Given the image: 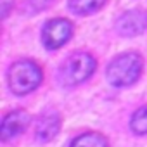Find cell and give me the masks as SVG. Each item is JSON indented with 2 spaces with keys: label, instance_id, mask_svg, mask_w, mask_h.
I'll list each match as a JSON object with an SVG mask.
<instances>
[{
  "label": "cell",
  "instance_id": "6da1fadb",
  "mask_svg": "<svg viewBox=\"0 0 147 147\" xmlns=\"http://www.w3.org/2000/svg\"><path fill=\"white\" fill-rule=\"evenodd\" d=\"M9 82L14 94L23 95L35 90L42 82V71L31 61H19L11 67Z\"/></svg>",
  "mask_w": 147,
  "mask_h": 147
},
{
  "label": "cell",
  "instance_id": "7a4b0ae2",
  "mask_svg": "<svg viewBox=\"0 0 147 147\" xmlns=\"http://www.w3.org/2000/svg\"><path fill=\"white\" fill-rule=\"evenodd\" d=\"M140 69H142V59L137 54H125L116 57L109 64L107 78L116 87L130 85L140 76Z\"/></svg>",
  "mask_w": 147,
  "mask_h": 147
},
{
  "label": "cell",
  "instance_id": "3957f363",
  "mask_svg": "<svg viewBox=\"0 0 147 147\" xmlns=\"http://www.w3.org/2000/svg\"><path fill=\"white\" fill-rule=\"evenodd\" d=\"M95 69V59L88 54H75L71 59H67L66 66H64V80L71 85L82 83L83 80H87Z\"/></svg>",
  "mask_w": 147,
  "mask_h": 147
},
{
  "label": "cell",
  "instance_id": "277c9868",
  "mask_svg": "<svg viewBox=\"0 0 147 147\" xmlns=\"http://www.w3.org/2000/svg\"><path fill=\"white\" fill-rule=\"evenodd\" d=\"M73 35V26L66 19H52L43 30V42L49 49L62 47Z\"/></svg>",
  "mask_w": 147,
  "mask_h": 147
},
{
  "label": "cell",
  "instance_id": "5b68a950",
  "mask_svg": "<svg viewBox=\"0 0 147 147\" xmlns=\"http://www.w3.org/2000/svg\"><path fill=\"white\" fill-rule=\"evenodd\" d=\"M116 28L121 35H126V36L142 33L147 28V11H130L123 14L118 19Z\"/></svg>",
  "mask_w": 147,
  "mask_h": 147
},
{
  "label": "cell",
  "instance_id": "8992f818",
  "mask_svg": "<svg viewBox=\"0 0 147 147\" xmlns=\"http://www.w3.org/2000/svg\"><path fill=\"white\" fill-rule=\"evenodd\" d=\"M28 123H30V114L24 111H14V113L7 114L2 123V138L5 142L14 138L26 128Z\"/></svg>",
  "mask_w": 147,
  "mask_h": 147
},
{
  "label": "cell",
  "instance_id": "52a82bcc",
  "mask_svg": "<svg viewBox=\"0 0 147 147\" xmlns=\"http://www.w3.org/2000/svg\"><path fill=\"white\" fill-rule=\"evenodd\" d=\"M59 131V116L54 113H47L40 118L36 126V135L40 140H50Z\"/></svg>",
  "mask_w": 147,
  "mask_h": 147
},
{
  "label": "cell",
  "instance_id": "ba28073f",
  "mask_svg": "<svg viewBox=\"0 0 147 147\" xmlns=\"http://www.w3.org/2000/svg\"><path fill=\"white\" fill-rule=\"evenodd\" d=\"M71 147H107V142L99 133H85L73 140Z\"/></svg>",
  "mask_w": 147,
  "mask_h": 147
},
{
  "label": "cell",
  "instance_id": "9c48e42d",
  "mask_svg": "<svg viewBox=\"0 0 147 147\" xmlns=\"http://www.w3.org/2000/svg\"><path fill=\"white\" fill-rule=\"evenodd\" d=\"M104 4V0H71V7L73 11H76L80 14H88L97 11Z\"/></svg>",
  "mask_w": 147,
  "mask_h": 147
},
{
  "label": "cell",
  "instance_id": "30bf717a",
  "mask_svg": "<svg viewBox=\"0 0 147 147\" xmlns=\"http://www.w3.org/2000/svg\"><path fill=\"white\" fill-rule=\"evenodd\" d=\"M131 128L135 133H147V106L140 107L131 118Z\"/></svg>",
  "mask_w": 147,
  "mask_h": 147
},
{
  "label": "cell",
  "instance_id": "8fae6325",
  "mask_svg": "<svg viewBox=\"0 0 147 147\" xmlns=\"http://www.w3.org/2000/svg\"><path fill=\"white\" fill-rule=\"evenodd\" d=\"M50 2H52V0H28V4L31 5V11L33 12H36L40 9H45Z\"/></svg>",
  "mask_w": 147,
  "mask_h": 147
},
{
  "label": "cell",
  "instance_id": "7c38bea8",
  "mask_svg": "<svg viewBox=\"0 0 147 147\" xmlns=\"http://www.w3.org/2000/svg\"><path fill=\"white\" fill-rule=\"evenodd\" d=\"M14 4V0H2V16L7 18L9 16V11H11V5Z\"/></svg>",
  "mask_w": 147,
  "mask_h": 147
}]
</instances>
